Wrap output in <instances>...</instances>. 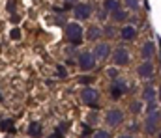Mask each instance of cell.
Here are the masks:
<instances>
[{
    "label": "cell",
    "instance_id": "1",
    "mask_svg": "<svg viewBox=\"0 0 161 138\" xmlns=\"http://www.w3.org/2000/svg\"><path fill=\"white\" fill-rule=\"evenodd\" d=\"M127 90H129V86H127V80H125L124 77H114V79L111 80V84H109L111 99H114V101H118L122 95H125Z\"/></svg>",
    "mask_w": 161,
    "mask_h": 138
},
{
    "label": "cell",
    "instance_id": "2",
    "mask_svg": "<svg viewBox=\"0 0 161 138\" xmlns=\"http://www.w3.org/2000/svg\"><path fill=\"white\" fill-rule=\"evenodd\" d=\"M66 38L71 45H80L84 39V30L79 23H68L66 24Z\"/></svg>",
    "mask_w": 161,
    "mask_h": 138
},
{
    "label": "cell",
    "instance_id": "3",
    "mask_svg": "<svg viewBox=\"0 0 161 138\" xmlns=\"http://www.w3.org/2000/svg\"><path fill=\"white\" fill-rule=\"evenodd\" d=\"M80 101H82L84 105H88V106H94V108H97L99 92H97L96 88H92V86H86V88H82V92H80Z\"/></svg>",
    "mask_w": 161,
    "mask_h": 138
},
{
    "label": "cell",
    "instance_id": "4",
    "mask_svg": "<svg viewBox=\"0 0 161 138\" xmlns=\"http://www.w3.org/2000/svg\"><path fill=\"white\" fill-rule=\"evenodd\" d=\"M77 65H79V69H82V71H92V69L96 67V58H94V54H92L90 50H82L79 56H77Z\"/></svg>",
    "mask_w": 161,
    "mask_h": 138
},
{
    "label": "cell",
    "instance_id": "5",
    "mask_svg": "<svg viewBox=\"0 0 161 138\" xmlns=\"http://www.w3.org/2000/svg\"><path fill=\"white\" fill-rule=\"evenodd\" d=\"M129 60H131V56H129V50H127L124 45L116 47V49L113 50V64H114L116 67L127 65V64H129Z\"/></svg>",
    "mask_w": 161,
    "mask_h": 138
},
{
    "label": "cell",
    "instance_id": "6",
    "mask_svg": "<svg viewBox=\"0 0 161 138\" xmlns=\"http://www.w3.org/2000/svg\"><path fill=\"white\" fill-rule=\"evenodd\" d=\"M159 118H161L159 110L148 114V118H146V121H144V131H146L148 135H158V131H159Z\"/></svg>",
    "mask_w": 161,
    "mask_h": 138
},
{
    "label": "cell",
    "instance_id": "7",
    "mask_svg": "<svg viewBox=\"0 0 161 138\" xmlns=\"http://www.w3.org/2000/svg\"><path fill=\"white\" fill-rule=\"evenodd\" d=\"M124 121V112L120 108H109L105 114V123H109V127H118Z\"/></svg>",
    "mask_w": 161,
    "mask_h": 138
},
{
    "label": "cell",
    "instance_id": "8",
    "mask_svg": "<svg viewBox=\"0 0 161 138\" xmlns=\"http://www.w3.org/2000/svg\"><path fill=\"white\" fill-rule=\"evenodd\" d=\"M90 15H92V6H90V4H77V6L73 8V17L79 19V21H88ZM79 21H77V23H79Z\"/></svg>",
    "mask_w": 161,
    "mask_h": 138
},
{
    "label": "cell",
    "instance_id": "9",
    "mask_svg": "<svg viewBox=\"0 0 161 138\" xmlns=\"http://www.w3.org/2000/svg\"><path fill=\"white\" fill-rule=\"evenodd\" d=\"M137 73H139L141 79H152L154 73H156V67H154L152 60H144V62L137 67Z\"/></svg>",
    "mask_w": 161,
    "mask_h": 138
},
{
    "label": "cell",
    "instance_id": "10",
    "mask_svg": "<svg viewBox=\"0 0 161 138\" xmlns=\"http://www.w3.org/2000/svg\"><path fill=\"white\" fill-rule=\"evenodd\" d=\"M94 58H96V62L97 60H105V58H109V54H111V45L109 43H97V45L94 47Z\"/></svg>",
    "mask_w": 161,
    "mask_h": 138
},
{
    "label": "cell",
    "instance_id": "11",
    "mask_svg": "<svg viewBox=\"0 0 161 138\" xmlns=\"http://www.w3.org/2000/svg\"><path fill=\"white\" fill-rule=\"evenodd\" d=\"M118 34H120V38L124 41H133V39L137 38V28H135L133 24H125Z\"/></svg>",
    "mask_w": 161,
    "mask_h": 138
},
{
    "label": "cell",
    "instance_id": "12",
    "mask_svg": "<svg viewBox=\"0 0 161 138\" xmlns=\"http://www.w3.org/2000/svg\"><path fill=\"white\" fill-rule=\"evenodd\" d=\"M154 54H156V43H154V41H146V43L142 45V49H141L142 60H152Z\"/></svg>",
    "mask_w": 161,
    "mask_h": 138
},
{
    "label": "cell",
    "instance_id": "13",
    "mask_svg": "<svg viewBox=\"0 0 161 138\" xmlns=\"http://www.w3.org/2000/svg\"><path fill=\"white\" fill-rule=\"evenodd\" d=\"M101 36H103V34H101V28H99V26H90L88 32H86V39H88V41H97Z\"/></svg>",
    "mask_w": 161,
    "mask_h": 138
},
{
    "label": "cell",
    "instance_id": "14",
    "mask_svg": "<svg viewBox=\"0 0 161 138\" xmlns=\"http://www.w3.org/2000/svg\"><path fill=\"white\" fill-rule=\"evenodd\" d=\"M111 15V19L114 21V23H124V21H127V11L125 9H116V11H113V13H109Z\"/></svg>",
    "mask_w": 161,
    "mask_h": 138
},
{
    "label": "cell",
    "instance_id": "15",
    "mask_svg": "<svg viewBox=\"0 0 161 138\" xmlns=\"http://www.w3.org/2000/svg\"><path fill=\"white\" fill-rule=\"evenodd\" d=\"M103 9L107 13H113V11L120 9V2L118 0H103Z\"/></svg>",
    "mask_w": 161,
    "mask_h": 138
},
{
    "label": "cell",
    "instance_id": "16",
    "mask_svg": "<svg viewBox=\"0 0 161 138\" xmlns=\"http://www.w3.org/2000/svg\"><path fill=\"white\" fill-rule=\"evenodd\" d=\"M156 97H158V90L156 88H152V86L144 88V92H142V99L144 101H156Z\"/></svg>",
    "mask_w": 161,
    "mask_h": 138
},
{
    "label": "cell",
    "instance_id": "17",
    "mask_svg": "<svg viewBox=\"0 0 161 138\" xmlns=\"http://www.w3.org/2000/svg\"><path fill=\"white\" fill-rule=\"evenodd\" d=\"M28 135H30V136H40L41 135V125L38 121H34V123L28 125Z\"/></svg>",
    "mask_w": 161,
    "mask_h": 138
},
{
    "label": "cell",
    "instance_id": "18",
    "mask_svg": "<svg viewBox=\"0 0 161 138\" xmlns=\"http://www.w3.org/2000/svg\"><path fill=\"white\" fill-rule=\"evenodd\" d=\"M0 127H2V131H6V133H15V125H13L11 120H4V121L0 123Z\"/></svg>",
    "mask_w": 161,
    "mask_h": 138
},
{
    "label": "cell",
    "instance_id": "19",
    "mask_svg": "<svg viewBox=\"0 0 161 138\" xmlns=\"http://www.w3.org/2000/svg\"><path fill=\"white\" fill-rule=\"evenodd\" d=\"M124 4H125V8H129V9H139V0H124Z\"/></svg>",
    "mask_w": 161,
    "mask_h": 138
},
{
    "label": "cell",
    "instance_id": "20",
    "mask_svg": "<svg viewBox=\"0 0 161 138\" xmlns=\"http://www.w3.org/2000/svg\"><path fill=\"white\" fill-rule=\"evenodd\" d=\"M129 108H131V112H133V114H139V112L142 110V103L135 101V103H131V106H129Z\"/></svg>",
    "mask_w": 161,
    "mask_h": 138
},
{
    "label": "cell",
    "instance_id": "21",
    "mask_svg": "<svg viewBox=\"0 0 161 138\" xmlns=\"http://www.w3.org/2000/svg\"><path fill=\"white\" fill-rule=\"evenodd\" d=\"M158 106H159V105H158V101H148L146 112H148V114H152V112H156V110H158Z\"/></svg>",
    "mask_w": 161,
    "mask_h": 138
},
{
    "label": "cell",
    "instance_id": "22",
    "mask_svg": "<svg viewBox=\"0 0 161 138\" xmlns=\"http://www.w3.org/2000/svg\"><path fill=\"white\" fill-rule=\"evenodd\" d=\"M101 34L107 36V38H114V36H116V34H114V26H107L105 30H101Z\"/></svg>",
    "mask_w": 161,
    "mask_h": 138
},
{
    "label": "cell",
    "instance_id": "23",
    "mask_svg": "<svg viewBox=\"0 0 161 138\" xmlns=\"http://www.w3.org/2000/svg\"><path fill=\"white\" fill-rule=\"evenodd\" d=\"M92 138H111V136H109V133H107V131L99 129V131H96V133L92 135Z\"/></svg>",
    "mask_w": 161,
    "mask_h": 138
},
{
    "label": "cell",
    "instance_id": "24",
    "mask_svg": "<svg viewBox=\"0 0 161 138\" xmlns=\"http://www.w3.org/2000/svg\"><path fill=\"white\" fill-rule=\"evenodd\" d=\"M56 75H58L60 79H66V77H68V71H66V67H64V65H58V67H56Z\"/></svg>",
    "mask_w": 161,
    "mask_h": 138
},
{
    "label": "cell",
    "instance_id": "25",
    "mask_svg": "<svg viewBox=\"0 0 161 138\" xmlns=\"http://www.w3.org/2000/svg\"><path fill=\"white\" fill-rule=\"evenodd\" d=\"M92 80H94V79H92V77H88V75H82V77H79V82H80V84H90Z\"/></svg>",
    "mask_w": 161,
    "mask_h": 138
},
{
    "label": "cell",
    "instance_id": "26",
    "mask_svg": "<svg viewBox=\"0 0 161 138\" xmlns=\"http://www.w3.org/2000/svg\"><path fill=\"white\" fill-rule=\"evenodd\" d=\"M107 75H109V77H113V79H114V77H120L116 67H109V69H107Z\"/></svg>",
    "mask_w": 161,
    "mask_h": 138
},
{
    "label": "cell",
    "instance_id": "27",
    "mask_svg": "<svg viewBox=\"0 0 161 138\" xmlns=\"http://www.w3.org/2000/svg\"><path fill=\"white\" fill-rule=\"evenodd\" d=\"M11 38H13V39H17V38H21V30H19V28H15V30H11Z\"/></svg>",
    "mask_w": 161,
    "mask_h": 138
},
{
    "label": "cell",
    "instance_id": "28",
    "mask_svg": "<svg viewBox=\"0 0 161 138\" xmlns=\"http://www.w3.org/2000/svg\"><path fill=\"white\" fill-rule=\"evenodd\" d=\"M49 138H64V136H62V131H58V129H56V131H54Z\"/></svg>",
    "mask_w": 161,
    "mask_h": 138
},
{
    "label": "cell",
    "instance_id": "29",
    "mask_svg": "<svg viewBox=\"0 0 161 138\" xmlns=\"http://www.w3.org/2000/svg\"><path fill=\"white\" fill-rule=\"evenodd\" d=\"M118 138H133V136H131V135H120Z\"/></svg>",
    "mask_w": 161,
    "mask_h": 138
},
{
    "label": "cell",
    "instance_id": "30",
    "mask_svg": "<svg viewBox=\"0 0 161 138\" xmlns=\"http://www.w3.org/2000/svg\"><path fill=\"white\" fill-rule=\"evenodd\" d=\"M66 2H68V4H73V2H77V0H66Z\"/></svg>",
    "mask_w": 161,
    "mask_h": 138
}]
</instances>
